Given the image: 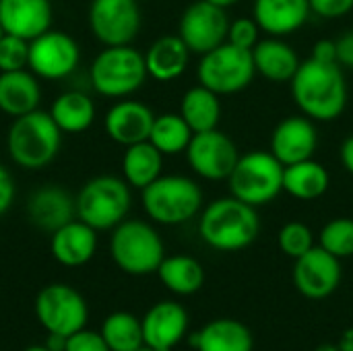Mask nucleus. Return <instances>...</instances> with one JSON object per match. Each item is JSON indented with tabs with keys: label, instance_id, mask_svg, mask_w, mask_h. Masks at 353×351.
<instances>
[{
	"label": "nucleus",
	"instance_id": "obj_1",
	"mask_svg": "<svg viewBox=\"0 0 353 351\" xmlns=\"http://www.w3.org/2000/svg\"><path fill=\"white\" fill-rule=\"evenodd\" d=\"M292 83V97L298 110L314 122L337 120L347 103V83L339 62L308 58L300 62Z\"/></svg>",
	"mask_w": 353,
	"mask_h": 351
},
{
	"label": "nucleus",
	"instance_id": "obj_2",
	"mask_svg": "<svg viewBox=\"0 0 353 351\" xmlns=\"http://www.w3.org/2000/svg\"><path fill=\"white\" fill-rule=\"evenodd\" d=\"M259 232L261 219L256 207L236 197L217 199L201 211L199 234L213 250L240 252L259 238Z\"/></svg>",
	"mask_w": 353,
	"mask_h": 351
},
{
	"label": "nucleus",
	"instance_id": "obj_3",
	"mask_svg": "<svg viewBox=\"0 0 353 351\" xmlns=\"http://www.w3.org/2000/svg\"><path fill=\"white\" fill-rule=\"evenodd\" d=\"M62 145V130L50 112L39 108L12 118L6 134V151L23 170H41L54 161Z\"/></svg>",
	"mask_w": 353,
	"mask_h": 351
},
{
	"label": "nucleus",
	"instance_id": "obj_4",
	"mask_svg": "<svg viewBox=\"0 0 353 351\" xmlns=\"http://www.w3.org/2000/svg\"><path fill=\"white\" fill-rule=\"evenodd\" d=\"M145 54L128 46H105L89 68L93 89L112 99H124L139 91L147 81Z\"/></svg>",
	"mask_w": 353,
	"mask_h": 351
},
{
	"label": "nucleus",
	"instance_id": "obj_5",
	"mask_svg": "<svg viewBox=\"0 0 353 351\" xmlns=\"http://www.w3.org/2000/svg\"><path fill=\"white\" fill-rule=\"evenodd\" d=\"M143 209L155 223H186L203 211V188L188 176H159L143 188Z\"/></svg>",
	"mask_w": 353,
	"mask_h": 351
},
{
	"label": "nucleus",
	"instance_id": "obj_6",
	"mask_svg": "<svg viewBox=\"0 0 353 351\" xmlns=\"http://www.w3.org/2000/svg\"><path fill=\"white\" fill-rule=\"evenodd\" d=\"M110 254L116 267L128 275L157 273L165 259V248L157 230L141 219H124L114 228L110 238Z\"/></svg>",
	"mask_w": 353,
	"mask_h": 351
},
{
	"label": "nucleus",
	"instance_id": "obj_7",
	"mask_svg": "<svg viewBox=\"0 0 353 351\" xmlns=\"http://www.w3.org/2000/svg\"><path fill=\"white\" fill-rule=\"evenodd\" d=\"M74 205L77 217L93 230H114L130 211V186L118 176H95L79 190Z\"/></svg>",
	"mask_w": 353,
	"mask_h": 351
},
{
	"label": "nucleus",
	"instance_id": "obj_8",
	"mask_svg": "<svg viewBox=\"0 0 353 351\" xmlns=\"http://www.w3.org/2000/svg\"><path fill=\"white\" fill-rule=\"evenodd\" d=\"M283 170L285 166L271 151H248L240 155L228 178L230 192L252 207L269 205L283 192Z\"/></svg>",
	"mask_w": 353,
	"mask_h": 351
},
{
	"label": "nucleus",
	"instance_id": "obj_9",
	"mask_svg": "<svg viewBox=\"0 0 353 351\" xmlns=\"http://www.w3.org/2000/svg\"><path fill=\"white\" fill-rule=\"evenodd\" d=\"M256 74L252 50L238 48L230 41L203 54L196 66L199 85L217 95H234L244 91Z\"/></svg>",
	"mask_w": 353,
	"mask_h": 351
},
{
	"label": "nucleus",
	"instance_id": "obj_10",
	"mask_svg": "<svg viewBox=\"0 0 353 351\" xmlns=\"http://www.w3.org/2000/svg\"><path fill=\"white\" fill-rule=\"evenodd\" d=\"M35 317L46 333L70 337L85 329L89 308L81 292L66 283H50L35 298Z\"/></svg>",
	"mask_w": 353,
	"mask_h": 351
},
{
	"label": "nucleus",
	"instance_id": "obj_11",
	"mask_svg": "<svg viewBox=\"0 0 353 351\" xmlns=\"http://www.w3.org/2000/svg\"><path fill=\"white\" fill-rule=\"evenodd\" d=\"M184 153L190 170L211 182L228 180L240 159L236 143L217 128L194 132Z\"/></svg>",
	"mask_w": 353,
	"mask_h": 351
},
{
	"label": "nucleus",
	"instance_id": "obj_12",
	"mask_svg": "<svg viewBox=\"0 0 353 351\" xmlns=\"http://www.w3.org/2000/svg\"><path fill=\"white\" fill-rule=\"evenodd\" d=\"M81 62L77 39L64 31L48 29L29 41V70L48 81H60L74 72Z\"/></svg>",
	"mask_w": 353,
	"mask_h": 351
},
{
	"label": "nucleus",
	"instance_id": "obj_13",
	"mask_svg": "<svg viewBox=\"0 0 353 351\" xmlns=\"http://www.w3.org/2000/svg\"><path fill=\"white\" fill-rule=\"evenodd\" d=\"M230 19L225 8L211 4L209 0H196L188 4L180 17L178 35L192 54H207L213 48L228 41Z\"/></svg>",
	"mask_w": 353,
	"mask_h": 351
},
{
	"label": "nucleus",
	"instance_id": "obj_14",
	"mask_svg": "<svg viewBox=\"0 0 353 351\" xmlns=\"http://www.w3.org/2000/svg\"><path fill=\"white\" fill-rule=\"evenodd\" d=\"M89 27L103 46H128L141 31V8L137 0H93Z\"/></svg>",
	"mask_w": 353,
	"mask_h": 351
},
{
	"label": "nucleus",
	"instance_id": "obj_15",
	"mask_svg": "<svg viewBox=\"0 0 353 351\" xmlns=\"http://www.w3.org/2000/svg\"><path fill=\"white\" fill-rule=\"evenodd\" d=\"M341 283V259L321 246L310 248L296 259L294 285L308 300H325L337 292Z\"/></svg>",
	"mask_w": 353,
	"mask_h": 351
},
{
	"label": "nucleus",
	"instance_id": "obj_16",
	"mask_svg": "<svg viewBox=\"0 0 353 351\" xmlns=\"http://www.w3.org/2000/svg\"><path fill=\"white\" fill-rule=\"evenodd\" d=\"M319 147V130L308 116H290L281 120L271 134V153L283 163L312 159Z\"/></svg>",
	"mask_w": 353,
	"mask_h": 351
},
{
	"label": "nucleus",
	"instance_id": "obj_17",
	"mask_svg": "<svg viewBox=\"0 0 353 351\" xmlns=\"http://www.w3.org/2000/svg\"><path fill=\"white\" fill-rule=\"evenodd\" d=\"M145 345L155 351H172L188 331V312L174 300L153 304L143 317Z\"/></svg>",
	"mask_w": 353,
	"mask_h": 351
},
{
	"label": "nucleus",
	"instance_id": "obj_18",
	"mask_svg": "<svg viewBox=\"0 0 353 351\" xmlns=\"http://www.w3.org/2000/svg\"><path fill=\"white\" fill-rule=\"evenodd\" d=\"M153 120L155 114L151 112L149 106L134 99H122L108 110L103 128L114 143L122 147H130L134 143L149 141Z\"/></svg>",
	"mask_w": 353,
	"mask_h": 351
},
{
	"label": "nucleus",
	"instance_id": "obj_19",
	"mask_svg": "<svg viewBox=\"0 0 353 351\" xmlns=\"http://www.w3.org/2000/svg\"><path fill=\"white\" fill-rule=\"evenodd\" d=\"M0 25L4 33L31 41L52 27V2L0 0Z\"/></svg>",
	"mask_w": 353,
	"mask_h": 351
},
{
	"label": "nucleus",
	"instance_id": "obj_20",
	"mask_svg": "<svg viewBox=\"0 0 353 351\" xmlns=\"http://www.w3.org/2000/svg\"><path fill=\"white\" fill-rule=\"evenodd\" d=\"M74 215V199L70 197V192L56 184L41 186L27 199V217L41 232L54 234L58 228L72 221Z\"/></svg>",
	"mask_w": 353,
	"mask_h": 351
},
{
	"label": "nucleus",
	"instance_id": "obj_21",
	"mask_svg": "<svg viewBox=\"0 0 353 351\" xmlns=\"http://www.w3.org/2000/svg\"><path fill=\"white\" fill-rule=\"evenodd\" d=\"M50 250L56 263L68 269L87 265L97 250V230L81 219H72L52 234Z\"/></svg>",
	"mask_w": 353,
	"mask_h": 351
},
{
	"label": "nucleus",
	"instance_id": "obj_22",
	"mask_svg": "<svg viewBox=\"0 0 353 351\" xmlns=\"http://www.w3.org/2000/svg\"><path fill=\"white\" fill-rule=\"evenodd\" d=\"M312 14L308 0H254L252 19L261 31L273 37L292 35L302 29Z\"/></svg>",
	"mask_w": 353,
	"mask_h": 351
},
{
	"label": "nucleus",
	"instance_id": "obj_23",
	"mask_svg": "<svg viewBox=\"0 0 353 351\" xmlns=\"http://www.w3.org/2000/svg\"><path fill=\"white\" fill-rule=\"evenodd\" d=\"M41 87L37 77L23 68L0 72V112L10 118L25 116L39 108Z\"/></svg>",
	"mask_w": 353,
	"mask_h": 351
},
{
	"label": "nucleus",
	"instance_id": "obj_24",
	"mask_svg": "<svg viewBox=\"0 0 353 351\" xmlns=\"http://www.w3.org/2000/svg\"><path fill=\"white\" fill-rule=\"evenodd\" d=\"M196 351H252L254 337L250 329L236 319H217L188 337Z\"/></svg>",
	"mask_w": 353,
	"mask_h": 351
},
{
	"label": "nucleus",
	"instance_id": "obj_25",
	"mask_svg": "<svg viewBox=\"0 0 353 351\" xmlns=\"http://www.w3.org/2000/svg\"><path fill=\"white\" fill-rule=\"evenodd\" d=\"M190 54L192 52L180 35H161L149 46L145 54L147 74L159 83L176 81L178 77L184 74Z\"/></svg>",
	"mask_w": 353,
	"mask_h": 351
},
{
	"label": "nucleus",
	"instance_id": "obj_26",
	"mask_svg": "<svg viewBox=\"0 0 353 351\" xmlns=\"http://www.w3.org/2000/svg\"><path fill=\"white\" fill-rule=\"evenodd\" d=\"M252 58H254L256 72L273 83L292 81L296 70L300 68L298 52L281 37H273V35L261 39L252 48Z\"/></svg>",
	"mask_w": 353,
	"mask_h": 351
},
{
	"label": "nucleus",
	"instance_id": "obj_27",
	"mask_svg": "<svg viewBox=\"0 0 353 351\" xmlns=\"http://www.w3.org/2000/svg\"><path fill=\"white\" fill-rule=\"evenodd\" d=\"M331 184L327 168L314 159L298 161L285 166L283 170V192L298 201H316L321 199Z\"/></svg>",
	"mask_w": 353,
	"mask_h": 351
},
{
	"label": "nucleus",
	"instance_id": "obj_28",
	"mask_svg": "<svg viewBox=\"0 0 353 351\" xmlns=\"http://www.w3.org/2000/svg\"><path fill=\"white\" fill-rule=\"evenodd\" d=\"M163 153L149 141L126 147L122 155V176L132 188H147L161 176Z\"/></svg>",
	"mask_w": 353,
	"mask_h": 351
},
{
	"label": "nucleus",
	"instance_id": "obj_29",
	"mask_svg": "<svg viewBox=\"0 0 353 351\" xmlns=\"http://www.w3.org/2000/svg\"><path fill=\"white\" fill-rule=\"evenodd\" d=\"M159 281L176 296H192L205 283L203 265L188 254L165 257L157 269Z\"/></svg>",
	"mask_w": 353,
	"mask_h": 351
},
{
	"label": "nucleus",
	"instance_id": "obj_30",
	"mask_svg": "<svg viewBox=\"0 0 353 351\" xmlns=\"http://www.w3.org/2000/svg\"><path fill=\"white\" fill-rule=\"evenodd\" d=\"M180 116L192 128V132H205L217 128L221 120L219 95L203 85L190 87L180 101Z\"/></svg>",
	"mask_w": 353,
	"mask_h": 351
},
{
	"label": "nucleus",
	"instance_id": "obj_31",
	"mask_svg": "<svg viewBox=\"0 0 353 351\" xmlns=\"http://www.w3.org/2000/svg\"><path fill=\"white\" fill-rule=\"evenodd\" d=\"M50 114L62 132L77 134L85 132L93 124L95 103L83 91H64L54 99Z\"/></svg>",
	"mask_w": 353,
	"mask_h": 351
},
{
	"label": "nucleus",
	"instance_id": "obj_32",
	"mask_svg": "<svg viewBox=\"0 0 353 351\" xmlns=\"http://www.w3.org/2000/svg\"><path fill=\"white\" fill-rule=\"evenodd\" d=\"M192 134V128L180 114H161L153 120L149 143H153L163 155H178L186 151Z\"/></svg>",
	"mask_w": 353,
	"mask_h": 351
},
{
	"label": "nucleus",
	"instance_id": "obj_33",
	"mask_svg": "<svg viewBox=\"0 0 353 351\" xmlns=\"http://www.w3.org/2000/svg\"><path fill=\"white\" fill-rule=\"evenodd\" d=\"M99 333L112 351H137L145 345L143 323L130 312H112Z\"/></svg>",
	"mask_w": 353,
	"mask_h": 351
},
{
	"label": "nucleus",
	"instance_id": "obj_34",
	"mask_svg": "<svg viewBox=\"0 0 353 351\" xmlns=\"http://www.w3.org/2000/svg\"><path fill=\"white\" fill-rule=\"evenodd\" d=\"M321 248H325L337 259L353 257V219H331L321 232Z\"/></svg>",
	"mask_w": 353,
	"mask_h": 351
},
{
	"label": "nucleus",
	"instance_id": "obj_35",
	"mask_svg": "<svg viewBox=\"0 0 353 351\" xmlns=\"http://www.w3.org/2000/svg\"><path fill=\"white\" fill-rule=\"evenodd\" d=\"M277 244L279 250L290 257V259H300L302 254H306L310 248H314V236L312 230L302 223V221H290L279 230L277 236Z\"/></svg>",
	"mask_w": 353,
	"mask_h": 351
},
{
	"label": "nucleus",
	"instance_id": "obj_36",
	"mask_svg": "<svg viewBox=\"0 0 353 351\" xmlns=\"http://www.w3.org/2000/svg\"><path fill=\"white\" fill-rule=\"evenodd\" d=\"M29 68V41L4 33L0 39V72Z\"/></svg>",
	"mask_w": 353,
	"mask_h": 351
},
{
	"label": "nucleus",
	"instance_id": "obj_37",
	"mask_svg": "<svg viewBox=\"0 0 353 351\" xmlns=\"http://www.w3.org/2000/svg\"><path fill=\"white\" fill-rule=\"evenodd\" d=\"M228 41L244 48V50H252L259 41H261V27L254 19L250 17H240L236 21L230 23L228 29Z\"/></svg>",
	"mask_w": 353,
	"mask_h": 351
},
{
	"label": "nucleus",
	"instance_id": "obj_38",
	"mask_svg": "<svg viewBox=\"0 0 353 351\" xmlns=\"http://www.w3.org/2000/svg\"><path fill=\"white\" fill-rule=\"evenodd\" d=\"M64 351H112V350L108 348V343H105V339L101 337V333L81 329V331L72 333V335L66 339V350Z\"/></svg>",
	"mask_w": 353,
	"mask_h": 351
},
{
	"label": "nucleus",
	"instance_id": "obj_39",
	"mask_svg": "<svg viewBox=\"0 0 353 351\" xmlns=\"http://www.w3.org/2000/svg\"><path fill=\"white\" fill-rule=\"evenodd\" d=\"M312 14L321 19H339L353 10V0H308Z\"/></svg>",
	"mask_w": 353,
	"mask_h": 351
},
{
	"label": "nucleus",
	"instance_id": "obj_40",
	"mask_svg": "<svg viewBox=\"0 0 353 351\" xmlns=\"http://www.w3.org/2000/svg\"><path fill=\"white\" fill-rule=\"evenodd\" d=\"M14 194H17L14 178L8 172V168L0 163V217L10 209V205L14 201Z\"/></svg>",
	"mask_w": 353,
	"mask_h": 351
},
{
	"label": "nucleus",
	"instance_id": "obj_41",
	"mask_svg": "<svg viewBox=\"0 0 353 351\" xmlns=\"http://www.w3.org/2000/svg\"><path fill=\"white\" fill-rule=\"evenodd\" d=\"M314 60H321V62H337V41L333 39H321L314 43L312 48V56Z\"/></svg>",
	"mask_w": 353,
	"mask_h": 351
},
{
	"label": "nucleus",
	"instance_id": "obj_42",
	"mask_svg": "<svg viewBox=\"0 0 353 351\" xmlns=\"http://www.w3.org/2000/svg\"><path fill=\"white\" fill-rule=\"evenodd\" d=\"M337 62L353 68V29L337 39Z\"/></svg>",
	"mask_w": 353,
	"mask_h": 351
},
{
	"label": "nucleus",
	"instance_id": "obj_43",
	"mask_svg": "<svg viewBox=\"0 0 353 351\" xmlns=\"http://www.w3.org/2000/svg\"><path fill=\"white\" fill-rule=\"evenodd\" d=\"M341 163H343L345 172L353 176V134H350L341 145Z\"/></svg>",
	"mask_w": 353,
	"mask_h": 351
},
{
	"label": "nucleus",
	"instance_id": "obj_44",
	"mask_svg": "<svg viewBox=\"0 0 353 351\" xmlns=\"http://www.w3.org/2000/svg\"><path fill=\"white\" fill-rule=\"evenodd\" d=\"M66 339L64 335H56V333H48V339H46V348L50 351H64L66 350Z\"/></svg>",
	"mask_w": 353,
	"mask_h": 351
},
{
	"label": "nucleus",
	"instance_id": "obj_45",
	"mask_svg": "<svg viewBox=\"0 0 353 351\" xmlns=\"http://www.w3.org/2000/svg\"><path fill=\"white\" fill-rule=\"evenodd\" d=\"M337 345H339V351H353V327L352 329H347V331L341 335V339L337 341Z\"/></svg>",
	"mask_w": 353,
	"mask_h": 351
},
{
	"label": "nucleus",
	"instance_id": "obj_46",
	"mask_svg": "<svg viewBox=\"0 0 353 351\" xmlns=\"http://www.w3.org/2000/svg\"><path fill=\"white\" fill-rule=\"evenodd\" d=\"M211 4H215V6H221V8H230V6H234V4H238L240 0H209Z\"/></svg>",
	"mask_w": 353,
	"mask_h": 351
},
{
	"label": "nucleus",
	"instance_id": "obj_47",
	"mask_svg": "<svg viewBox=\"0 0 353 351\" xmlns=\"http://www.w3.org/2000/svg\"><path fill=\"white\" fill-rule=\"evenodd\" d=\"M316 351H339L337 343H323L321 348H316Z\"/></svg>",
	"mask_w": 353,
	"mask_h": 351
},
{
	"label": "nucleus",
	"instance_id": "obj_48",
	"mask_svg": "<svg viewBox=\"0 0 353 351\" xmlns=\"http://www.w3.org/2000/svg\"><path fill=\"white\" fill-rule=\"evenodd\" d=\"M25 351H50L46 345H33V348H27Z\"/></svg>",
	"mask_w": 353,
	"mask_h": 351
},
{
	"label": "nucleus",
	"instance_id": "obj_49",
	"mask_svg": "<svg viewBox=\"0 0 353 351\" xmlns=\"http://www.w3.org/2000/svg\"><path fill=\"white\" fill-rule=\"evenodd\" d=\"M137 351H155V350H151V348H147V345H143L141 350H137Z\"/></svg>",
	"mask_w": 353,
	"mask_h": 351
},
{
	"label": "nucleus",
	"instance_id": "obj_50",
	"mask_svg": "<svg viewBox=\"0 0 353 351\" xmlns=\"http://www.w3.org/2000/svg\"><path fill=\"white\" fill-rule=\"evenodd\" d=\"M2 35H4V29H2V25H0V39H2Z\"/></svg>",
	"mask_w": 353,
	"mask_h": 351
}]
</instances>
